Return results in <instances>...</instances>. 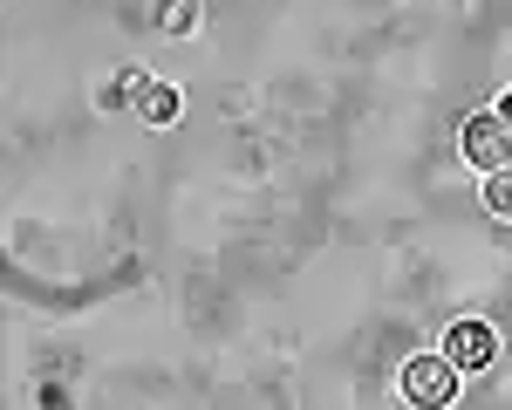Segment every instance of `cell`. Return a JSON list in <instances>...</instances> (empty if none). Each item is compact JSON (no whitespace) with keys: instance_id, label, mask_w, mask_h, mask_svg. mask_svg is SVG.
Returning a JSON list of instances; mask_svg holds the SVG:
<instances>
[{"instance_id":"cell-4","label":"cell","mask_w":512,"mask_h":410,"mask_svg":"<svg viewBox=\"0 0 512 410\" xmlns=\"http://www.w3.org/2000/svg\"><path fill=\"white\" fill-rule=\"evenodd\" d=\"M144 117H151V123L178 117V89H171V82H144Z\"/></svg>"},{"instance_id":"cell-6","label":"cell","mask_w":512,"mask_h":410,"mask_svg":"<svg viewBox=\"0 0 512 410\" xmlns=\"http://www.w3.org/2000/svg\"><path fill=\"white\" fill-rule=\"evenodd\" d=\"M499 117H506V130H512V96H499Z\"/></svg>"},{"instance_id":"cell-5","label":"cell","mask_w":512,"mask_h":410,"mask_svg":"<svg viewBox=\"0 0 512 410\" xmlns=\"http://www.w3.org/2000/svg\"><path fill=\"white\" fill-rule=\"evenodd\" d=\"M485 205H492L499 219H512V164H506V171H492V178H485Z\"/></svg>"},{"instance_id":"cell-1","label":"cell","mask_w":512,"mask_h":410,"mask_svg":"<svg viewBox=\"0 0 512 410\" xmlns=\"http://www.w3.org/2000/svg\"><path fill=\"white\" fill-rule=\"evenodd\" d=\"M403 397L417 410H444L458 397V363L451 356H410L403 363Z\"/></svg>"},{"instance_id":"cell-2","label":"cell","mask_w":512,"mask_h":410,"mask_svg":"<svg viewBox=\"0 0 512 410\" xmlns=\"http://www.w3.org/2000/svg\"><path fill=\"white\" fill-rule=\"evenodd\" d=\"M458 144H465V158H472L485 178L512 164V130H506V117H499V110H478V117L465 123V137H458Z\"/></svg>"},{"instance_id":"cell-3","label":"cell","mask_w":512,"mask_h":410,"mask_svg":"<svg viewBox=\"0 0 512 410\" xmlns=\"http://www.w3.org/2000/svg\"><path fill=\"white\" fill-rule=\"evenodd\" d=\"M444 356L458 369H485V363H499V335L485 322H458L451 335H444Z\"/></svg>"}]
</instances>
